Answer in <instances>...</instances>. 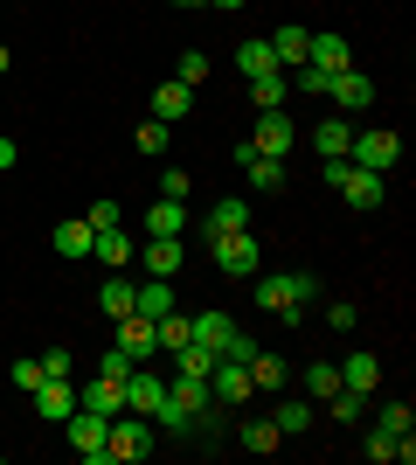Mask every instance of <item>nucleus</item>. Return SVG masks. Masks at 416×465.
Masks as SVG:
<instances>
[{"label":"nucleus","instance_id":"1","mask_svg":"<svg viewBox=\"0 0 416 465\" xmlns=\"http://www.w3.org/2000/svg\"><path fill=\"white\" fill-rule=\"evenodd\" d=\"M153 445H160V430H153V417H139V410H119V417L104 424V451L119 465H139Z\"/></svg>","mask_w":416,"mask_h":465},{"label":"nucleus","instance_id":"2","mask_svg":"<svg viewBox=\"0 0 416 465\" xmlns=\"http://www.w3.org/2000/svg\"><path fill=\"white\" fill-rule=\"evenodd\" d=\"M319 174H326L334 194H347V209H382V174L375 167H354V160L340 153V160H326Z\"/></svg>","mask_w":416,"mask_h":465},{"label":"nucleus","instance_id":"3","mask_svg":"<svg viewBox=\"0 0 416 465\" xmlns=\"http://www.w3.org/2000/svg\"><path fill=\"white\" fill-rule=\"evenodd\" d=\"M208 257H216L222 278H257L264 272V251L250 230H229V236H208Z\"/></svg>","mask_w":416,"mask_h":465},{"label":"nucleus","instance_id":"4","mask_svg":"<svg viewBox=\"0 0 416 465\" xmlns=\"http://www.w3.org/2000/svg\"><path fill=\"white\" fill-rule=\"evenodd\" d=\"M319 292L313 272H285V278H257V306L264 312H285V320H298V306Z\"/></svg>","mask_w":416,"mask_h":465},{"label":"nucleus","instance_id":"5","mask_svg":"<svg viewBox=\"0 0 416 465\" xmlns=\"http://www.w3.org/2000/svg\"><path fill=\"white\" fill-rule=\"evenodd\" d=\"M257 396V382H250V361H229V354H216V369H208V403H250Z\"/></svg>","mask_w":416,"mask_h":465},{"label":"nucleus","instance_id":"6","mask_svg":"<svg viewBox=\"0 0 416 465\" xmlns=\"http://www.w3.org/2000/svg\"><path fill=\"white\" fill-rule=\"evenodd\" d=\"M347 160H354V167H375V174H389V167L402 160V139H396V133H382V125H375V133H354V139H347Z\"/></svg>","mask_w":416,"mask_h":465},{"label":"nucleus","instance_id":"7","mask_svg":"<svg viewBox=\"0 0 416 465\" xmlns=\"http://www.w3.org/2000/svg\"><path fill=\"white\" fill-rule=\"evenodd\" d=\"M63 424H70V445H77V459H91V465L111 459V451H104V424H111V417H98V410H83V403H77Z\"/></svg>","mask_w":416,"mask_h":465},{"label":"nucleus","instance_id":"8","mask_svg":"<svg viewBox=\"0 0 416 465\" xmlns=\"http://www.w3.org/2000/svg\"><path fill=\"white\" fill-rule=\"evenodd\" d=\"M28 396H35V417H42V424H63V417L77 410V389H70V375H42Z\"/></svg>","mask_w":416,"mask_h":465},{"label":"nucleus","instance_id":"9","mask_svg":"<svg viewBox=\"0 0 416 465\" xmlns=\"http://www.w3.org/2000/svg\"><path fill=\"white\" fill-rule=\"evenodd\" d=\"M292 118L285 112H257V133H250V146H257L264 160H292Z\"/></svg>","mask_w":416,"mask_h":465},{"label":"nucleus","instance_id":"10","mask_svg":"<svg viewBox=\"0 0 416 465\" xmlns=\"http://www.w3.org/2000/svg\"><path fill=\"white\" fill-rule=\"evenodd\" d=\"M326 97H334V112H368V104H375V84L361 77V70H340V77L326 84Z\"/></svg>","mask_w":416,"mask_h":465},{"label":"nucleus","instance_id":"11","mask_svg":"<svg viewBox=\"0 0 416 465\" xmlns=\"http://www.w3.org/2000/svg\"><path fill=\"white\" fill-rule=\"evenodd\" d=\"M361 451H368V459H375V465H396V459L410 465V459H416V445H410V430H382V424L368 430V438H361Z\"/></svg>","mask_w":416,"mask_h":465},{"label":"nucleus","instance_id":"12","mask_svg":"<svg viewBox=\"0 0 416 465\" xmlns=\"http://www.w3.org/2000/svg\"><path fill=\"white\" fill-rule=\"evenodd\" d=\"M237 167L250 174V188H264V194H271V188H285V160H264L257 146H250V139L237 146Z\"/></svg>","mask_w":416,"mask_h":465},{"label":"nucleus","instance_id":"13","mask_svg":"<svg viewBox=\"0 0 416 465\" xmlns=\"http://www.w3.org/2000/svg\"><path fill=\"white\" fill-rule=\"evenodd\" d=\"M188 112H195V84H160V91H153V118H160V125H180V118H188Z\"/></svg>","mask_w":416,"mask_h":465},{"label":"nucleus","instance_id":"14","mask_svg":"<svg viewBox=\"0 0 416 465\" xmlns=\"http://www.w3.org/2000/svg\"><path fill=\"white\" fill-rule=\"evenodd\" d=\"M160 403H167V382H160V375H146V369H132V375H125V410L153 417Z\"/></svg>","mask_w":416,"mask_h":465},{"label":"nucleus","instance_id":"15","mask_svg":"<svg viewBox=\"0 0 416 465\" xmlns=\"http://www.w3.org/2000/svg\"><path fill=\"white\" fill-rule=\"evenodd\" d=\"M119 348L132 354V361H146V354L160 348V327L146 320V312H125V320H119Z\"/></svg>","mask_w":416,"mask_h":465},{"label":"nucleus","instance_id":"16","mask_svg":"<svg viewBox=\"0 0 416 465\" xmlns=\"http://www.w3.org/2000/svg\"><path fill=\"white\" fill-rule=\"evenodd\" d=\"M91 257H98V264H111V272H125V264L139 257V243L125 236V223H119V230H98V236H91Z\"/></svg>","mask_w":416,"mask_h":465},{"label":"nucleus","instance_id":"17","mask_svg":"<svg viewBox=\"0 0 416 465\" xmlns=\"http://www.w3.org/2000/svg\"><path fill=\"white\" fill-rule=\"evenodd\" d=\"M229 333H237V320H229V312H216V306L188 320V341H201V348H216V354L229 348Z\"/></svg>","mask_w":416,"mask_h":465},{"label":"nucleus","instance_id":"18","mask_svg":"<svg viewBox=\"0 0 416 465\" xmlns=\"http://www.w3.org/2000/svg\"><path fill=\"white\" fill-rule=\"evenodd\" d=\"M264 42H271L277 70H298V63H305V49H313V28H292V21H285V28H277V35H264Z\"/></svg>","mask_w":416,"mask_h":465},{"label":"nucleus","instance_id":"19","mask_svg":"<svg viewBox=\"0 0 416 465\" xmlns=\"http://www.w3.org/2000/svg\"><path fill=\"white\" fill-rule=\"evenodd\" d=\"M139 264H146L153 278H180V236H146Z\"/></svg>","mask_w":416,"mask_h":465},{"label":"nucleus","instance_id":"20","mask_svg":"<svg viewBox=\"0 0 416 465\" xmlns=\"http://www.w3.org/2000/svg\"><path fill=\"white\" fill-rule=\"evenodd\" d=\"M347 139H354V125H347V118H319V125H313V153L319 160H340V153H347Z\"/></svg>","mask_w":416,"mask_h":465},{"label":"nucleus","instance_id":"21","mask_svg":"<svg viewBox=\"0 0 416 465\" xmlns=\"http://www.w3.org/2000/svg\"><path fill=\"white\" fill-rule=\"evenodd\" d=\"M77 403H83V410H98V417H119V410H125V382L98 375L91 389H77Z\"/></svg>","mask_w":416,"mask_h":465},{"label":"nucleus","instance_id":"22","mask_svg":"<svg viewBox=\"0 0 416 465\" xmlns=\"http://www.w3.org/2000/svg\"><path fill=\"white\" fill-rule=\"evenodd\" d=\"M132 312H146V320H167V312H174V285H167V278H146V285L132 292Z\"/></svg>","mask_w":416,"mask_h":465},{"label":"nucleus","instance_id":"23","mask_svg":"<svg viewBox=\"0 0 416 465\" xmlns=\"http://www.w3.org/2000/svg\"><path fill=\"white\" fill-rule=\"evenodd\" d=\"M305 63H313V70H326V77H340V70H354V63H347V42H340V35H313Z\"/></svg>","mask_w":416,"mask_h":465},{"label":"nucleus","instance_id":"24","mask_svg":"<svg viewBox=\"0 0 416 465\" xmlns=\"http://www.w3.org/2000/svg\"><path fill=\"white\" fill-rule=\"evenodd\" d=\"M285 97H292V77H285V70H264V77H250V104H257V112H277Z\"/></svg>","mask_w":416,"mask_h":465},{"label":"nucleus","instance_id":"25","mask_svg":"<svg viewBox=\"0 0 416 465\" xmlns=\"http://www.w3.org/2000/svg\"><path fill=\"white\" fill-rule=\"evenodd\" d=\"M208 236H229V230H250V209H243L237 194H222L216 209H208V223H201Z\"/></svg>","mask_w":416,"mask_h":465},{"label":"nucleus","instance_id":"26","mask_svg":"<svg viewBox=\"0 0 416 465\" xmlns=\"http://www.w3.org/2000/svg\"><path fill=\"white\" fill-rule=\"evenodd\" d=\"M277 430H285V438H305V430H313V403H305V396H285V403H277V417H271Z\"/></svg>","mask_w":416,"mask_h":465},{"label":"nucleus","instance_id":"27","mask_svg":"<svg viewBox=\"0 0 416 465\" xmlns=\"http://www.w3.org/2000/svg\"><path fill=\"white\" fill-rule=\"evenodd\" d=\"M375 382H382V361H375V354H347V369H340V389H361V396H368Z\"/></svg>","mask_w":416,"mask_h":465},{"label":"nucleus","instance_id":"28","mask_svg":"<svg viewBox=\"0 0 416 465\" xmlns=\"http://www.w3.org/2000/svg\"><path fill=\"white\" fill-rule=\"evenodd\" d=\"M298 382H305V403H326V396L340 389V361H313Z\"/></svg>","mask_w":416,"mask_h":465},{"label":"nucleus","instance_id":"29","mask_svg":"<svg viewBox=\"0 0 416 465\" xmlns=\"http://www.w3.org/2000/svg\"><path fill=\"white\" fill-rule=\"evenodd\" d=\"M277 445H285V430H277L271 417H250V424H243V451H257V459H271Z\"/></svg>","mask_w":416,"mask_h":465},{"label":"nucleus","instance_id":"30","mask_svg":"<svg viewBox=\"0 0 416 465\" xmlns=\"http://www.w3.org/2000/svg\"><path fill=\"white\" fill-rule=\"evenodd\" d=\"M180 223H188V202H153L146 209V236H180Z\"/></svg>","mask_w":416,"mask_h":465},{"label":"nucleus","instance_id":"31","mask_svg":"<svg viewBox=\"0 0 416 465\" xmlns=\"http://www.w3.org/2000/svg\"><path fill=\"white\" fill-rule=\"evenodd\" d=\"M264 70H277V56H271V42H243V49H237V77L250 84V77H264Z\"/></svg>","mask_w":416,"mask_h":465},{"label":"nucleus","instance_id":"32","mask_svg":"<svg viewBox=\"0 0 416 465\" xmlns=\"http://www.w3.org/2000/svg\"><path fill=\"white\" fill-rule=\"evenodd\" d=\"M91 236H98L91 223H56V236H49V243H56L63 257H91Z\"/></svg>","mask_w":416,"mask_h":465},{"label":"nucleus","instance_id":"33","mask_svg":"<svg viewBox=\"0 0 416 465\" xmlns=\"http://www.w3.org/2000/svg\"><path fill=\"white\" fill-rule=\"evenodd\" d=\"M132 292H139L132 278H104V285H98V306L111 312V320H125V312H132Z\"/></svg>","mask_w":416,"mask_h":465},{"label":"nucleus","instance_id":"34","mask_svg":"<svg viewBox=\"0 0 416 465\" xmlns=\"http://www.w3.org/2000/svg\"><path fill=\"white\" fill-rule=\"evenodd\" d=\"M174 361H180V375H201V382H208V369H216V348H201V341H180Z\"/></svg>","mask_w":416,"mask_h":465},{"label":"nucleus","instance_id":"35","mask_svg":"<svg viewBox=\"0 0 416 465\" xmlns=\"http://www.w3.org/2000/svg\"><path fill=\"white\" fill-rule=\"evenodd\" d=\"M250 382H257V389H285V361H277V354H250Z\"/></svg>","mask_w":416,"mask_h":465},{"label":"nucleus","instance_id":"36","mask_svg":"<svg viewBox=\"0 0 416 465\" xmlns=\"http://www.w3.org/2000/svg\"><path fill=\"white\" fill-rule=\"evenodd\" d=\"M132 146H139L146 160H160V153H167V125H160V118H146V125L132 133Z\"/></svg>","mask_w":416,"mask_h":465},{"label":"nucleus","instance_id":"37","mask_svg":"<svg viewBox=\"0 0 416 465\" xmlns=\"http://www.w3.org/2000/svg\"><path fill=\"white\" fill-rule=\"evenodd\" d=\"M132 369H139V361H132V354L119 348V341H111V348H104V361H98V375H111V382H125Z\"/></svg>","mask_w":416,"mask_h":465},{"label":"nucleus","instance_id":"38","mask_svg":"<svg viewBox=\"0 0 416 465\" xmlns=\"http://www.w3.org/2000/svg\"><path fill=\"white\" fill-rule=\"evenodd\" d=\"M83 223H91V230H119L125 215H119V202H111V194H104V202H91V215H83Z\"/></svg>","mask_w":416,"mask_h":465},{"label":"nucleus","instance_id":"39","mask_svg":"<svg viewBox=\"0 0 416 465\" xmlns=\"http://www.w3.org/2000/svg\"><path fill=\"white\" fill-rule=\"evenodd\" d=\"M160 202H188V174L180 167H160Z\"/></svg>","mask_w":416,"mask_h":465},{"label":"nucleus","instance_id":"40","mask_svg":"<svg viewBox=\"0 0 416 465\" xmlns=\"http://www.w3.org/2000/svg\"><path fill=\"white\" fill-rule=\"evenodd\" d=\"M208 77V56H201V49H180V84H201Z\"/></svg>","mask_w":416,"mask_h":465},{"label":"nucleus","instance_id":"41","mask_svg":"<svg viewBox=\"0 0 416 465\" xmlns=\"http://www.w3.org/2000/svg\"><path fill=\"white\" fill-rule=\"evenodd\" d=\"M326 327H334V333H354V306H347V299H334V306H326Z\"/></svg>","mask_w":416,"mask_h":465},{"label":"nucleus","instance_id":"42","mask_svg":"<svg viewBox=\"0 0 416 465\" xmlns=\"http://www.w3.org/2000/svg\"><path fill=\"white\" fill-rule=\"evenodd\" d=\"M222 354H229V361H250V354H257V341H250V333L237 327V333H229V348H222Z\"/></svg>","mask_w":416,"mask_h":465},{"label":"nucleus","instance_id":"43","mask_svg":"<svg viewBox=\"0 0 416 465\" xmlns=\"http://www.w3.org/2000/svg\"><path fill=\"white\" fill-rule=\"evenodd\" d=\"M42 375H70V348H49V354H42Z\"/></svg>","mask_w":416,"mask_h":465},{"label":"nucleus","instance_id":"44","mask_svg":"<svg viewBox=\"0 0 416 465\" xmlns=\"http://www.w3.org/2000/svg\"><path fill=\"white\" fill-rule=\"evenodd\" d=\"M382 430H410V403H389V410H382Z\"/></svg>","mask_w":416,"mask_h":465},{"label":"nucleus","instance_id":"45","mask_svg":"<svg viewBox=\"0 0 416 465\" xmlns=\"http://www.w3.org/2000/svg\"><path fill=\"white\" fill-rule=\"evenodd\" d=\"M42 382V361H15V389H35Z\"/></svg>","mask_w":416,"mask_h":465},{"label":"nucleus","instance_id":"46","mask_svg":"<svg viewBox=\"0 0 416 465\" xmlns=\"http://www.w3.org/2000/svg\"><path fill=\"white\" fill-rule=\"evenodd\" d=\"M0 167H15V133H0Z\"/></svg>","mask_w":416,"mask_h":465},{"label":"nucleus","instance_id":"47","mask_svg":"<svg viewBox=\"0 0 416 465\" xmlns=\"http://www.w3.org/2000/svg\"><path fill=\"white\" fill-rule=\"evenodd\" d=\"M7 63H15V49H7V42H0V77H7Z\"/></svg>","mask_w":416,"mask_h":465},{"label":"nucleus","instance_id":"48","mask_svg":"<svg viewBox=\"0 0 416 465\" xmlns=\"http://www.w3.org/2000/svg\"><path fill=\"white\" fill-rule=\"evenodd\" d=\"M208 7H229V15H237V7H250V0H208Z\"/></svg>","mask_w":416,"mask_h":465},{"label":"nucleus","instance_id":"49","mask_svg":"<svg viewBox=\"0 0 416 465\" xmlns=\"http://www.w3.org/2000/svg\"><path fill=\"white\" fill-rule=\"evenodd\" d=\"M174 7H208V0H174Z\"/></svg>","mask_w":416,"mask_h":465}]
</instances>
